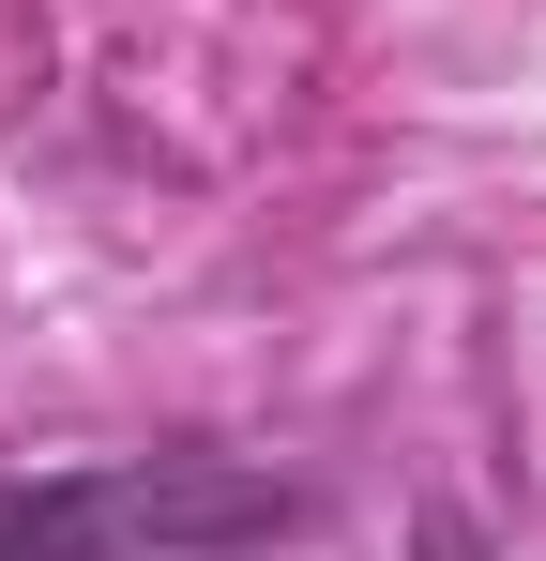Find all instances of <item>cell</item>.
<instances>
[{
  "label": "cell",
  "mask_w": 546,
  "mask_h": 561,
  "mask_svg": "<svg viewBox=\"0 0 546 561\" xmlns=\"http://www.w3.org/2000/svg\"><path fill=\"white\" fill-rule=\"evenodd\" d=\"M304 485L243 456H106V470H0V561H228L273 547Z\"/></svg>",
  "instance_id": "obj_1"
}]
</instances>
